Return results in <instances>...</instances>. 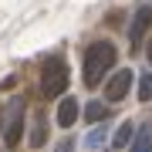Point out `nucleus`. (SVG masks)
I'll return each instance as SVG.
<instances>
[{
    "mask_svg": "<svg viewBox=\"0 0 152 152\" xmlns=\"http://www.w3.org/2000/svg\"><path fill=\"white\" fill-rule=\"evenodd\" d=\"M115 58H118V51H115L112 41L88 44V51H85V85L88 88H98L105 81V75H108V68L115 64Z\"/></svg>",
    "mask_w": 152,
    "mask_h": 152,
    "instance_id": "nucleus-1",
    "label": "nucleus"
},
{
    "mask_svg": "<svg viewBox=\"0 0 152 152\" xmlns=\"http://www.w3.org/2000/svg\"><path fill=\"white\" fill-rule=\"evenodd\" d=\"M64 88H68V64L61 58L44 61V68H41V95L44 98H58V95H64Z\"/></svg>",
    "mask_w": 152,
    "mask_h": 152,
    "instance_id": "nucleus-2",
    "label": "nucleus"
},
{
    "mask_svg": "<svg viewBox=\"0 0 152 152\" xmlns=\"http://www.w3.org/2000/svg\"><path fill=\"white\" fill-rule=\"evenodd\" d=\"M0 122H4V142L10 149L20 145V139H24V98H10V105L4 108Z\"/></svg>",
    "mask_w": 152,
    "mask_h": 152,
    "instance_id": "nucleus-3",
    "label": "nucleus"
},
{
    "mask_svg": "<svg viewBox=\"0 0 152 152\" xmlns=\"http://www.w3.org/2000/svg\"><path fill=\"white\" fill-rule=\"evenodd\" d=\"M129 88H132V71H129V68H122V71H115V75L108 78L105 98H108V102H122V98L129 95Z\"/></svg>",
    "mask_w": 152,
    "mask_h": 152,
    "instance_id": "nucleus-4",
    "label": "nucleus"
},
{
    "mask_svg": "<svg viewBox=\"0 0 152 152\" xmlns=\"http://www.w3.org/2000/svg\"><path fill=\"white\" fill-rule=\"evenodd\" d=\"M149 27H152V7H139L135 17H132V24H129V41H132V48L142 44V37H145Z\"/></svg>",
    "mask_w": 152,
    "mask_h": 152,
    "instance_id": "nucleus-5",
    "label": "nucleus"
},
{
    "mask_svg": "<svg viewBox=\"0 0 152 152\" xmlns=\"http://www.w3.org/2000/svg\"><path fill=\"white\" fill-rule=\"evenodd\" d=\"M48 142V112H34L31 118V135H27V145L31 149H41Z\"/></svg>",
    "mask_w": 152,
    "mask_h": 152,
    "instance_id": "nucleus-6",
    "label": "nucleus"
},
{
    "mask_svg": "<svg viewBox=\"0 0 152 152\" xmlns=\"http://www.w3.org/2000/svg\"><path fill=\"white\" fill-rule=\"evenodd\" d=\"M75 122H78V102L75 98H61V105H58V125L61 129H71Z\"/></svg>",
    "mask_w": 152,
    "mask_h": 152,
    "instance_id": "nucleus-7",
    "label": "nucleus"
},
{
    "mask_svg": "<svg viewBox=\"0 0 152 152\" xmlns=\"http://www.w3.org/2000/svg\"><path fill=\"white\" fill-rule=\"evenodd\" d=\"M129 152H152V125H139L129 142Z\"/></svg>",
    "mask_w": 152,
    "mask_h": 152,
    "instance_id": "nucleus-8",
    "label": "nucleus"
},
{
    "mask_svg": "<svg viewBox=\"0 0 152 152\" xmlns=\"http://www.w3.org/2000/svg\"><path fill=\"white\" fill-rule=\"evenodd\" d=\"M132 135H135V125H132V122H122L118 129H115V135H112V149H129Z\"/></svg>",
    "mask_w": 152,
    "mask_h": 152,
    "instance_id": "nucleus-9",
    "label": "nucleus"
},
{
    "mask_svg": "<svg viewBox=\"0 0 152 152\" xmlns=\"http://www.w3.org/2000/svg\"><path fill=\"white\" fill-rule=\"evenodd\" d=\"M108 118V105L105 102H88L85 105V122H105Z\"/></svg>",
    "mask_w": 152,
    "mask_h": 152,
    "instance_id": "nucleus-10",
    "label": "nucleus"
},
{
    "mask_svg": "<svg viewBox=\"0 0 152 152\" xmlns=\"http://www.w3.org/2000/svg\"><path fill=\"white\" fill-rule=\"evenodd\" d=\"M139 98H142V102H149V98H152V75H142V81H139Z\"/></svg>",
    "mask_w": 152,
    "mask_h": 152,
    "instance_id": "nucleus-11",
    "label": "nucleus"
},
{
    "mask_svg": "<svg viewBox=\"0 0 152 152\" xmlns=\"http://www.w3.org/2000/svg\"><path fill=\"white\" fill-rule=\"evenodd\" d=\"M102 142H105V129H95L91 135L85 139V145H88V149H98V145H102Z\"/></svg>",
    "mask_w": 152,
    "mask_h": 152,
    "instance_id": "nucleus-12",
    "label": "nucleus"
},
{
    "mask_svg": "<svg viewBox=\"0 0 152 152\" xmlns=\"http://www.w3.org/2000/svg\"><path fill=\"white\" fill-rule=\"evenodd\" d=\"M145 58H149V61H152V41H149V48H145Z\"/></svg>",
    "mask_w": 152,
    "mask_h": 152,
    "instance_id": "nucleus-13",
    "label": "nucleus"
}]
</instances>
